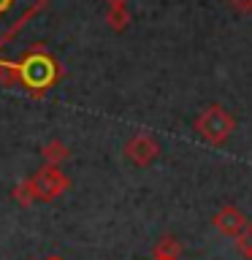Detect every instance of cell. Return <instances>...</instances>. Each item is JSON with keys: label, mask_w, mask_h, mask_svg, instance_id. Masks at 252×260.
<instances>
[{"label": "cell", "mask_w": 252, "mask_h": 260, "mask_svg": "<svg viewBox=\"0 0 252 260\" xmlns=\"http://www.w3.org/2000/svg\"><path fill=\"white\" fill-rule=\"evenodd\" d=\"M11 195H14V201L19 203V206H33V203H36V192H33V187H30L27 179H24L22 184H16Z\"/></svg>", "instance_id": "obj_10"}, {"label": "cell", "mask_w": 252, "mask_h": 260, "mask_svg": "<svg viewBox=\"0 0 252 260\" xmlns=\"http://www.w3.org/2000/svg\"><path fill=\"white\" fill-rule=\"evenodd\" d=\"M211 225H214L223 236H228V239H236V236H239L244 228L249 225V219L244 217L241 209H236V206H223L214 217H211Z\"/></svg>", "instance_id": "obj_6"}, {"label": "cell", "mask_w": 252, "mask_h": 260, "mask_svg": "<svg viewBox=\"0 0 252 260\" xmlns=\"http://www.w3.org/2000/svg\"><path fill=\"white\" fill-rule=\"evenodd\" d=\"M182 252H184L182 241L174 239V236H163V239H158V244H154L152 257L154 260H179Z\"/></svg>", "instance_id": "obj_8"}, {"label": "cell", "mask_w": 252, "mask_h": 260, "mask_svg": "<svg viewBox=\"0 0 252 260\" xmlns=\"http://www.w3.org/2000/svg\"><path fill=\"white\" fill-rule=\"evenodd\" d=\"M106 8H128V0H103Z\"/></svg>", "instance_id": "obj_12"}, {"label": "cell", "mask_w": 252, "mask_h": 260, "mask_svg": "<svg viewBox=\"0 0 252 260\" xmlns=\"http://www.w3.org/2000/svg\"><path fill=\"white\" fill-rule=\"evenodd\" d=\"M158 154H160V144H158V138L149 136V133H136L133 138H128V144H125L128 162H133L138 168L152 166V162L158 160Z\"/></svg>", "instance_id": "obj_5"}, {"label": "cell", "mask_w": 252, "mask_h": 260, "mask_svg": "<svg viewBox=\"0 0 252 260\" xmlns=\"http://www.w3.org/2000/svg\"><path fill=\"white\" fill-rule=\"evenodd\" d=\"M41 157H44V166H60V162L71 157V149L60 138H52V141H46L41 146Z\"/></svg>", "instance_id": "obj_7"}, {"label": "cell", "mask_w": 252, "mask_h": 260, "mask_svg": "<svg viewBox=\"0 0 252 260\" xmlns=\"http://www.w3.org/2000/svg\"><path fill=\"white\" fill-rule=\"evenodd\" d=\"M46 260H60V257H46Z\"/></svg>", "instance_id": "obj_14"}, {"label": "cell", "mask_w": 252, "mask_h": 260, "mask_svg": "<svg viewBox=\"0 0 252 260\" xmlns=\"http://www.w3.org/2000/svg\"><path fill=\"white\" fill-rule=\"evenodd\" d=\"M27 182L36 192V201H54L71 187L68 176L60 171V166H41Z\"/></svg>", "instance_id": "obj_4"}, {"label": "cell", "mask_w": 252, "mask_h": 260, "mask_svg": "<svg viewBox=\"0 0 252 260\" xmlns=\"http://www.w3.org/2000/svg\"><path fill=\"white\" fill-rule=\"evenodd\" d=\"M57 79H60V65L52 57V52L41 44L30 46L16 62L0 60V84L22 89L24 95L36 98V101L57 84Z\"/></svg>", "instance_id": "obj_1"}, {"label": "cell", "mask_w": 252, "mask_h": 260, "mask_svg": "<svg viewBox=\"0 0 252 260\" xmlns=\"http://www.w3.org/2000/svg\"><path fill=\"white\" fill-rule=\"evenodd\" d=\"M46 8V0H0V46L16 38L33 16Z\"/></svg>", "instance_id": "obj_2"}, {"label": "cell", "mask_w": 252, "mask_h": 260, "mask_svg": "<svg viewBox=\"0 0 252 260\" xmlns=\"http://www.w3.org/2000/svg\"><path fill=\"white\" fill-rule=\"evenodd\" d=\"M106 22H109V27H111V30L122 32V30L128 27V22H130L128 8H106Z\"/></svg>", "instance_id": "obj_9"}, {"label": "cell", "mask_w": 252, "mask_h": 260, "mask_svg": "<svg viewBox=\"0 0 252 260\" xmlns=\"http://www.w3.org/2000/svg\"><path fill=\"white\" fill-rule=\"evenodd\" d=\"M228 6L239 14H252V0H228Z\"/></svg>", "instance_id": "obj_11"}, {"label": "cell", "mask_w": 252, "mask_h": 260, "mask_svg": "<svg viewBox=\"0 0 252 260\" xmlns=\"http://www.w3.org/2000/svg\"><path fill=\"white\" fill-rule=\"evenodd\" d=\"M195 130H198V136L203 141H209L211 146H219L225 144L231 133L236 130V119L231 111H225L223 106H209V109L201 111V117L195 119Z\"/></svg>", "instance_id": "obj_3"}, {"label": "cell", "mask_w": 252, "mask_h": 260, "mask_svg": "<svg viewBox=\"0 0 252 260\" xmlns=\"http://www.w3.org/2000/svg\"><path fill=\"white\" fill-rule=\"evenodd\" d=\"M244 257H249V260H252V247H249V252H247V255H244Z\"/></svg>", "instance_id": "obj_13"}]
</instances>
